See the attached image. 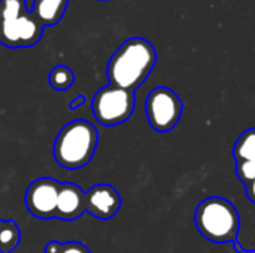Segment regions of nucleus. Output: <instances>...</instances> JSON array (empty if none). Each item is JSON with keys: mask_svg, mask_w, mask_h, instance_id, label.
Masks as SVG:
<instances>
[{"mask_svg": "<svg viewBox=\"0 0 255 253\" xmlns=\"http://www.w3.org/2000/svg\"><path fill=\"white\" fill-rule=\"evenodd\" d=\"M157 63V52L146 39L131 37L126 40L108 63L109 85L136 91L151 75Z\"/></svg>", "mask_w": 255, "mask_h": 253, "instance_id": "1", "label": "nucleus"}, {"mask_svg": "<svg viewBox=\"0 0 255 253\" xmlns=\"http://www.w3.org/2000/svg\"><path fill=\"white\" fill-rule=\"evenodd\" d=\"M97 143V128L85 119H75L57 134L52 148L54 158L63 169L79 170L93 160Z\"/></svg>", "mask_w": 255, "mask_h": 253, "instance_id": "2", "label": "nucleus"}, {"mask_svg": "<svg viewBox=\"0 0 255 253\" xmlns=\"http://www.w3.org/2000/svg\"><path fill=\"white\" fill-rule=\"evenodd\" d=\"M194 222L199 233L212 243L238 242L241 218L236 207L226 198L209 197L203 200L196 209Z\"/></svg>", "mask_w": 255, "mask_h": 253, "instance_id": "3", "label": "nucleus"}, {"mask_svg": "<svg viewBox=\"0 0 255 253\" xmlns=\"http://www.w3.org/2000/svg\"><path fill=\"white\" fill-rule=\"evenodd\" d=\"M42 24L27 10L25 0H0V43L7 48H30L39 43Z\"/></svg>", "mask_w": 255, "mask_h": 253, "instance_id": "4", "label": "nucleus"}, {"mask_svg": "<svg viewBox=\"0 0 255 253\" xmlns=\"http://www.w3.org/2000/svg\"><path fill=\"white\" fill-rule=\"evenodd\" d=\"M134 104L136 97L133 91L108 85L94 94L91 110L100 125L115 127L130 119L134 112Z\"/></svg>", "mask_w": 255, "mask_h": 253, "instance_id": "5", "label": "nucleus"}, {"mask_svg": "<svg viewBox=\"0 0 255 253\" xmlns=\"http://www.w3.org/2000/svg\"><path fill=\"white\" fill-rule=\"evenodd\" d=\"M182 100L167 86L154 88L145 101L148 122L151 128L158 133H167L173 130L182 116Z\"/></svg>", "mask_w": 255, "mask_h": 253, "instance_id": "6", "label": "nucleus"}, {"mask_svg": "<svg viewBox=\"0 0 255 253\" xmlns=\"http://www.w3.org/2000/svg\"><path fill=\"white\" fill-rule=\"evenodd\" d=\"M60 183L54 177H39L30 183L25 192V206L37 219L55 218Z\"/></svg>", "mask_w": 255, "mask_h": 253, "instance_id": "7", "label": "nucleus"}, {"mask_svg": "<svg viewBox=\"0 0 255 253\" xmlns=\"http://www.w3.org/2000/svg\"><path fill=\"white\" fill-rule=\"evenodd\" d=\"M121 203L120 192L108 183L94 185L85 192V212L102 221L112 219L121 209Z\"/></svg>", "mask_w": 255, "mask_h": 253, "instance_id": "8", "label": "nucleus"}, {"mask_svg": "<svg viewBox=\"0 0 255 253\" xmlns=\"http://www.w3.org/2000/svg\"><path fill=\"white\" fill-rule=\"evenodd\" d=\"M85 212V192L75 183H60L55 218L61 221H75Z\"/></svg>", "mask_w": 255, "mask_h": 253, "instance_id": "9", "label": "nucleus"}, {"mask_svg": "<svg viewBox=\"0 0 255 253\" xmlns=\"http://www.w3.org/2000/svg\"><path fill=\"white\" fill-rule=\"evenodd\" d=\"M69 0H34L31 13L33 16L45 25H55L64 15Z\"/></svg>", "mask_w": 255, "mask_h": 253, "instance_id": "10", "label": "nucleus"}, {"mask_svg": "<svg viewBox=\"0 0 255 253\" xmlns=\"http://www.w3.org/2000/svg\"><path fill=\"white\" fill-rule=\"evenodd\" d=\"M233 158L236 164L255 161V128L244 131L233 146Z\"/></svg>", "mask_w": 255, "mask_h": 253, "instance_id": "11", "label": "nucleus"}, {"mask_svg": "<svg viewBox=\"0 0 255 253\" xmlns=\"http://www.w3.org/2000/svg\"><path fill=\"white\" fill-rule=\"evenodd\" d=\"M21 240V231L15 221L0 219V253H12Z\"/></svg>", "mask_w": 255, "mask_h": 253, "instance_id": "12", "label": "nucleus"}, {"mask_svg": "<svg viewBox=\"0 0 255 253\" xmlns=\"http://www.w3.org/2000/svg\"><path fill=\"white\" fill-rule=\"evenodd\" d=\"M49 85L57 91H66L75 84V73L67 66H55L49 72Z\"/></svg>", "mask_w": 255, "mask_h": 253, "instance_id": "13", "label": "nucleus"}, {"mask_svg": "<svg viewBox=\"0 0 255 253\" xmlns=\"http://www.w3.org/2000/svg\"><path fill=\"white\" fill-rule=\"evenodd\" d=\"M43 253H91L90 249L79 242H67V243H60V242H49L45 245Z\"/></svg>", "mask_w": 255, "mask_h": 253, "instance_id": "14", "label": "nucleus"}, {"mask_svg": "<svg viewBox=\"0 0 255 253\" xmlns=\"http://www.w3.org/2000/svg\"><path fill=\"white\" fill-rule=\"evenodd\" d=\"M236 174L244 185L248 183L250 180H253L255 177V161L236 164Z\"/></svg>", "mask_w": 255, "mask_h": 253, "instance_id": "15", "label": "nucleus"}, {"mask_svg": "<svg viewBox=\"0 0 255 253\" xmlns=\"http://www.w3.org/2000/svg\"><path fill=\"white\" fill-rule=\"evenodd\" d=\"M245 189H247L248 198L255 204V177L253 180H250L248 183H245Z\"/></svg>", "mask_w": 255, "mask_h": 253, "instance_id": "16", "label": "nucleus"}, {"mask_svg": "<svg viewBox=\"0 0 255 253\" xmlns=\"http://www.w3.org/2000/svg\"><path fill=\"white\" fill-rule=\"evenodd\" d=\"M84 103H85V95H78L73 101H70L69 107H70L72 110H75V109H79Z\"/></svg>", "mask_w": 255, "mask_h": 253, "instance_id": "17", "label": "nucleus"}, {"mask_svg": "<svg viewBox=\"0 0 255 253\" xmlns=\"http://www.w3.org/2000/svg\"><path fill=\"white\" fill-rule=\"evenodd\" d=\"M233 246H235V251L238 253H255V251H247V249H244L242 246H241V243L239 242H235L233 243Z\"/></svg>", "mask_w": 255, "mask_h": 253, "instance_id": "18", "label": "nucleus"}]
</instances>
